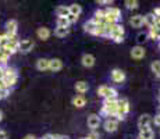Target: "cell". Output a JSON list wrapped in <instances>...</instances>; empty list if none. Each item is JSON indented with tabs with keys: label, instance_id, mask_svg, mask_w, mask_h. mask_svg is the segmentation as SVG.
<instances>
[{
	"label": "cell",
	"instance_id": "cell-1",
	"mask_svg": "<svg viewBox=\"0 0 160 139\" xmlns=\"http://www.w3.org/2000/svg\"><path fill=\"white\" fill-rule=\"evenodd\" d=\"M117 100H118L117 97L104 99L100 113H102L103 116H107V117H114L116 113H117Z\"/></svg>",
	"mask_w": 160,
	"mask_h": 139
},
{
	"label": "cell",
	"instance_id": "cell-2",
	"mask_svg": "<svg viewBox=\"0 0 160 139\" xmlns=\"http://www.w3.org/2000/svg\"><path fill=\"white\" fill-rule=\"evenodd\" d=\"M128 111H130V102L124 97L118 99V100H117V113H116L114 118L117 120V121L124 120L125 116L128 114Z\"/></svg>",
	"mask_w": 160,
	"mask_h": 139
},
{
	"label": "cell",
	"instance_id": "cell-3",
	"mask_svg": "<svg viewBox=\"0 0 160 139\" xmlns=\"http://www.w3.org/2000/svg\"><path fill=\"white\" fill-rule=\"evenodd\" d=\"M106 13V24H118L120 18H121V11L117 7H107L104 10Z\"/></svg>",
	"mask_w": 160,
	"mask_h": 139
},
{
	"label": "cell",
	"instance_id": "cell-4",
	"mask_svg": "<svg viewBox=\"0 0 160 139\" xmlns=\"http://www.w3.org/2000/svg\"><path fill=\"white\" fill-rule=\"evenodd\" d=\"M124 35H125V31H124V27L120 25V24H114L109 33V38L113 39L116 43H121L124 41Z\"/></svg>",
	"mask_w": 160,
	"mask_h": 139
},
{
	"label": "cell",
	"instance_id": "cell-5",
	"mask_svg": "<svg viewBox=\"0 0 160 139\" xmlns=\"http://www.w3.org/2000/svg\"><path fill=\"white\" fill-rule=\"evenodd\" d=\"M98 95L102 96L104 99L107 97H117V91L112 86H107V85H102L98 88Z\"/></svg>",
	"mask_w": 160,
	"mask_h": 139
},
{
	"label": "cell",
	"instance_id": "cell-6",
	"mask_svg": "<svg viewBox=\"0 0 160 139\" xmlns=\"http://www.w3.org/2000/svg\"><path fill=\"white\" fill-rule=\"evenodd\" d=\"M110 77H112V81L116 82V83H122L125 81V72L118 68H114L112 71V74H110Z\"/></svg>",
	"mask_w": 160,
	"mask_h": 139
},
{
	"label": "cell",
	"instance_id": "cell-7",
	"mask_svg": "<svg viewBox=\"0 0 160 139\" xmlns=\"http://www.w3.org/2000/svg\"><path fill=\"white\" fill-rule=\"evenodd\" d=\"M103 127L107 132H114V131H117V128H118V121H117L114 117H109V118L104 121Z\"/></svg>",
	"mask_w": 160,
	"mask_h": 139
},
{
	"label": "cell",
	"instance_id": "cell-8",
	"mask_svg": "<svg viewBox=\"0 0 160 139\" xmlns=\"http://www.w3.org/2000/svg\"><path fill=\"white\" fill-rule=\"evenodd\" d=\"M35 43H33L32 39H24V41H20V50L21 53H29L31 50L33 49Z\"/></svg>",
	"mask_w": 160,
	"mask_h": 139
},
{
	"label": "cell",
	"instance_id": "cell-9",
	"mask_svg": "<svg viewBox=\"0 0 160 139\" xmlns=\"http://www.w3.org/2000/svg\"><path fill=\"white\" fill-rule=\"evenodd\" d=\"M100 125V116L99 114H91L88 117V127L92 131H96V128H99Z\"/></svg>",
	"mask_w": 160,
	"mask_h": 139
},
{
	"label": "cell",
	"instance_id": "cell-10",
	"mask_svg": "<svg viewBox=\"0 0 160 139\" xmlns=\"http://www.w3.org/2000/svg\"><path fill=\"white\" fill-rule=\"evenodd\" d=\"M17 28H18V22L15 20H10L6 24V33L8 36H15L17 35Z\"/></svg>",
	"mask_w": 160,
	"mask_h": 139
},
{
	"label": "cell",
	"instance_id": "cell-11",
	"mask_svg": "<svg viewBox=\"0 0 160 139\" xmlns=\"http://www.w3.org/2000/svg\"><path fill=\"white\" fill-rule=\"evenodd\" d=\"M150 124H152V117H150L149 114H143V116H141L139 120H138V127H139V129L150 128Z\"/></svg>",
	"mask_w": 160,
	"mask_h": 139
},
{
	"label": "cell",
	"instance_id": "cell-12",
	"mask_svg": "<svg viewBox=\"0 0 160 139\" xmlns=\"http://www.w3.org/2000/svg\"><path fill=\"white\" fill-rule=\"evenodd\" d=\"M145 54H146V52H145V49H143V46H135V47H132V50H131L132 58H137V60L143 58Z\"/></svg>",
	"mask_w": 160,
	"mask_h": 139
},
{
	"label": "cell",
	"instance_id": "cell-13",
	"mask_svg": "<svg viewBox=\"0 0 160 139\" xmlns=\"http://www.w3.org/2000/svg\"><path fill=\"white\" fill-rule=\"evenodd\" d=\"M10 56H13V54H11L7 49H6V47H0V66H2V67L7 66V61H8V58H10Z\"/></svg>",
	"mask_w": 160,
	"mask_h": 139
},
{
	"label": "cell",
	"instance_id": "cell-14",
	"mask_svg": "<svg viewBox=\"0 0 160 139\" xmlns=\"http://www.w3.org/2000/svg\"><path fill=\"white\" fill-rule=\"evenodd\" d=\"M130 24L134 28H141V27L143 25V15H141V14L132 15L131 20H130Z\"/></svg>",
	"mask_w": 160,
	"mask_h": 139
},
{
	"label": "cell",
	"instance_id": "cell-15",
	"mask_svg": "<svg viewBox=\"0 0 160 139\" xmlns=\"http://www.w3.org/2000/svg\"><path fill=\"white\" fill-rule=\"evenodd\" d=\"M17 78H18V75H4L3 77V82H4V85L7 86L8 89H10L17 83Z\"/></svg>",
	"mask_w": 160,
	"mask_h": 139
},
{
	"label": "cell",
	"instance_id": "cell-16",
	"mask_svg": "<svg viewBox=\"0 0 160 139\" xmlns=\"http://www.w3.org/2000/svg\"><path fill=\"white\" fill-rule=\"evenodd\" d=\"M56 15H57V18H67L70 15L68 6H58L56 8Z\"/></svg>",
	"mask_w": 160,
	"mask_h": 139
},
{
	"label": "cell",
	"instance_id": "cell-17",
	"mask_svg": "<svg viewBox=\"0 0 160 139\" xmlns=\"http://www.w3.org/2000/svg\"><path fill=\"white\" fill-rule=\"evenodd\" d=\"M88 89H89L88 82H85V81H78V82L75 83V91L78 92L79 95H84V93H87V92H88Z\"/></svg>",
	"mask_w": 160,
	"mask_h": 139
},
{
	"label": "cell",
	"instance_id": "cell-18",
	"mask_svg": "<svg viewBox=\"0 0 160 139\" xmlns=\"http://www.w3.org/2000/svg\"><path fill=\"white\" fill-rule=\"evenodd\" d=\"M63 68V61L60 58H52L50 60V64H49V70L52 71H60Z\"/></svg>",
	"mask_w": 160,
	"mask_h": 139
},
{
	"label": "cell",
	"instance_id": "cell-19",
	"mask_svg": "<svg viewBox=\"0 0 160 139\" xmlns=\"http://www.w3.org/2000/svg\"><path fill=\"white\" fill-rule=\"evenodd\" d=\"M36 35H38L39 39H42V41H46V39H49V36H50V29L49 28H38V31H36Z\"/></svg>",
	"mask_w": 160,
	"mask_h": 139
},
{
	"label": "cell",
	"instance_id": "cell-20",
	"mask_svg": "<svg viewBox=\"0 0 160 139\" xmlns=\"http://www.w3.org/2000/svg\"><path fill=\"white\" fill-rule=\"evenodd\" d=\"M139 137L142 139H153L155 138V131L152 128H143V129H139Z\"/></svg>",
	"mask_w": 160,
	"mask_h": 139
},
{
	"label": "cell",
	"instance_id": "cell-21",
	"mask_svg": "<svg viewBox=\"0 0 160 139\" xmlns=\"http://www.w3.org/2000/svg\"><path fill=\"white\" fill-rule=\"evenodd\" d=\"M82 66L84 67H93V64H95V57L92 54H84L82 56Z\"/></svg>",
	"mask_w": 160,
	"mask_h": 139
},
{
	"label": "cell",
	"instance_id": "cell-22",
	"mask_svg": "<svg viewBox=\"0 0 160 139\" xmlns=\"http://www.w3.org/2000/svg\"><path fill=\"white\" fill-rule=\"evenodd\" d=\"M96 22H93V20H89L87 21V22L84 24V29H85V32H88V33H92V35H95V32H96Z\"/></svg>",
	"mask_w": 160,
	"mask_h": 139
},
{
	"label": "cell",
	"instance_id": "cell-23",
	"mask_svg": "<svg viewBox=\"0 0 160 139\" xmlns=\"http://www.w3.org/2000/svg\"><path fill=\"white\" fill-rule=\"evenodd\" d=\"M49 64H50V60H48V58H39L36 61V68L39 71H46V70H49Z\"/></svg>",
	"mask_w": 160,
	"mask_h": 139
},
{
	"label": "cell",
	"instance_id": "cell-24",
	"mask_svg": "<svg viewBox=\"0 0 160 139\" xmlns=\"http://www.w3.org/2000/svg\"><path fill=\"white\" fill-rule=\"evenodd\" d=\"M72 104L75 107H84L85 104H87V99L82 96V95H77V96L72 99Z\"/></svg>",
	"mask_w": 160,
	"mask_h": 139
},
{
	"label": "cell",
	"instance_id": "cell-25",
	"mask_svg": "<svg viewBox=\"0 0 160 139\" xmlns=\"http://www.w3.org/2000/svg\"><path fill=\"white\" fill-rule=\"evenodd\" d=\"M155 24H156V18L153 14H148L143 17V25H146L148 28L155 27Z\"/></svg>",
	"mask_w": 160,
	"mask_h": 139
},
{
	"label": "cell",
	"instance_id": "cell-26",
	"mask_svg": "<svg viewBox=\"0 0 160 139\" xmlns=\"http://www.w3.org/2000/svg\"><path fill=\"white\" fill-rule=\"evenodd\" d=\"M68 10H70V14L75 15V17H79V14L82 13V7L79 4H71V6H68Z\"/></svg>",
	"mask_w": 160,
	"mask_h": 139
},
{
	"label": "cell",
	"instance_id": "cell-27",
	"mask_svg": "<svg viewBox=\"0 0 160 139\" xmlns=\"http://www.w3.org/2000/svg\"><path fill=\"white\" fill-rule=\"evenodd\" d=\"M54 35H56L57 38H66V36L68 35V28H60V27H57L56 29H54Z\"/></svg>",
	"mask_w": 160,
	"mask_h": 139
},
{
	"label": "cell",
	"instance_id": "cell-28",
	"mask_svg": "<svg viewBox=\"0 0 160 139\" xmlns=\"http://www.w3.org/2000/svg\"><path fill=\"white\" fill-rule=\"evenodd\" d=\"M96 32L95 35L96 36H107L106 33V24H96Z\"/></svg>",
	"mask_w": 160,
	"mask_h": 139
},
{
	"label": "cell",
	"instance_id": "cell-29",
	"mask_svg": "<svg viewBox=\"0 0 160 139\" xmlns=\"http://www.w3.org/2000/svg\"><path fill=\"white\" fill-rule=\"evenodd\" d=\"M124 6L128 8V10H135V8H138L139 3H138L137 0H125V2H124Z\"/></svg>",
	"mask_w": 160,
	"mask_h": 139
},
{
	"label": "cell",
	"instance_id": "cell-30",
	"mask_svg": "<svg viewBox=\"0 0 160 139\" xmlns=\"http://www.w3.org/2000/svg\"><path fill=\"white\" fill-rule=\"evenodd\" d=\"M148 39V33L146 32H141V33H138V36H137V42H138V46H141L143 42H145Z\"/></svg>",
	"mask_w": 160,
	"mask_h": 139
},
{
	"label": "cell",
	"instance_id": "cell-31",
	"mask_svg": "<svg viewBox=\"0 0 160 139\" xmlns=\"http://www.w3.org/2000/svg\"><path fill=\"white\" fill-rule=\"evenodd\" d=\"M57 27L60 28H68L70 27V22L67 21V18H57Z\"/></svg>",
	"mask_w": 160,
	"mask_h": 139
},
{
	"label": "cell",
	"instance_id": "cell-32",
	"mask_svg": "<svg viewBox=\"0 0 160 139\" xmlns=\"http://www.w3.org/2000/svg\"><path fill=\"white\" fill-rule=\"evenodd\" d=\"M150 68H152V71L155 72V75L158 77L160 74V61H153L152 66H150Z\"/></svg>",
	"mask_w": 160,
	"mask_h": 139
},
{
	"label": "cell",
	"instance_id": "cell-33",
	"mask_svg": "<svg viewBox=\"0 0 160 139\" xmlns=\"http://www.w3.org/2000/svg\"><path fill=\"white\" fill-rule=\"evenodd\" d=\"M7 42H8L7 35H6V33H2V35H0V47H6Z\"/></svg>",
	"mask_w": 160,
	"mask_h": 139
},
{
	"label": "cell",
	"instance_id": "cell-34",
	"mask_svg": "<svg viewBox=\"0 0 160 139\" xmlns=\"http://www.w3.org/2000/svg\"><path fill=\"white\" fill-rule=\"evenodd\" d=\"M77 20H78V17H75V15H72V14H70L68 17H67V21L70 22V25L74 24V22H77Z\"/></svg>",
	"mask_w": 160,
	"mask_h": 139
},
{
	"label": "cell",
	"instance_id": "cell-35",
	"mask_svg": "<svg viewBox=\"0 0 160 139\" xmlns=\"http://www.w3.org/2000/svg\"><path fill=\"white\" fill-rule=\"evenodd\" d=\"M99 137H100V135L98 134L96 131H92V132H91V134L88 135L87 138H89V139H99Z\"/></svg>",
	"mask_w": 160,
	"mask_h": 139
},
{
	"label": "cell",
	"instance_id": "cell-36",
	"mask_svg": "<svg viewBox=\"0 0 160 139\" xmlns=\"http://www.w3.org/2000/svg\"><path fill=\"white\" fill-rule=\"evenodd\" d=\"M0 139H8L7 132H6L4 129H2V128H0Z\"/></svg>",
	"mask_w": 160,
	"mask_h": 139
},
{
	"label": "cell",
	"instance_id": "cell-37",
	"mask_svg": "<svg viewBox=\"0 0 160 139\" xmlns=\"http://www.w3.org/2000/svg\"><path fill=\"white\" fill-rule=\"evenodd\" d=\"M152 121L155 122V124H156V125H158L159 128H160V114H158V116H155V118H153Z\"/></svg>",
	"mask_w": 160,
	"mask_h": 139
},
{
	"label": "cell",
	"instance_id": "cell-38",
	"mask_svg": "<svg viewBox=\"0 0 160 139\" xmlns=\"http://www.w3.org/2000/svg\"><path fill=\"white\" fill-rule=\"evenodd\" d=\"M98 4H112V0H98Z\"/></svg>",
	"mask_w": 160,
	"mask_h": 139
},
{
	"label": "cell",
	"instance_id": "cell-39",
	"mask_svg": "<svg viewBox=\"0 0 160 139\" xmlns=\"http://www.w3.org/2000/svg\"><path fill=\"white\" fill-rule=\"evenodd\" d=\"M4 89H8V88L4 85V82H3V79H0V91H4Z\"/></svg>",
	"mask_w": 160,
	"mask_h": 139
},
{
	"label": "cell",
	"instance_id": "cell-40",
	"mask_svg": "<svg viewBox=\"0 0 160 139\" xmlns=\"http://www.w3.org/2000/svg\"><path fill=\"white\" fill-rule=\"evenodd\" d=\"M3 77H4V67L0 66V79H3Z\"/></svg>",
	"mask_w": 160,
	"mask_h": 139
},
{
	"label": "cell",
	"instance_id": "cell-41",
	"mask_svg": "<svg viewBox=\"0 0 160 139\" xmlns=\"http://www.w3.org/2000/svg\"><path fill=\"white\" fill-rule=\"evenodd\" d=\"M42 139H53V135H50V134H48V135H45Z\"/></svg>",
	"mask_w": 160,
	"mask_h": 139
},
{
	"label": "cell",
	"instance_id": "cell-42",
	"mask_svg": "<svg viewBox=\"0 0 160 139\" xmlns=\"http://www.w3.org/2000/svg\"><path fill=\"white\" fill-rule=\"evenodd\" d=\"M24 139H38V138H36V137H33V135H27V137L24 138Z\"/></svg>",
	"mask_w": 160,
	"mask_h": 139
},
{
	"label": "cell",
	"instance_id": "cell-43",
	"mask_svg": "<svg viewBox=\"0 0 160 139\" xmlns=\"http://www.w3.org/2000/svg\"><path fill=\"white\" fill-rule=\"evenodd\" d=\"M60 139H70V138H68V137H63V135H61Z\"/></svg>",
	"mask_w": 160,
	"mask_h": 139
},
{
	"label": "cell",
	"instance_id": "cell-44",
	"mask_svg": "<svg viewBox=\"0 0 160 139\" xmlns=\"http://www.w3.org/2000/svg\"><path fill=\"white\" fill-rule=\"evenodd\" d=\"M2 120H3V113L0 111V121H2Z\"/></svg>",
	"mask_w": 160,
	"mask_h": 139
},
{
	"label": "cell",
	"instance_id": "cell-45",
	"mask_svg": "<svg viewBox=\"0 0 160 139\" xmlns=\"http://www.w3.org/2000/svg\"><path fill=\"white\" fill-rule=\"evenodd\" d=\"M138 139H142V138H141V137H138Z\"/></svg>",
	"mask_w": 160,
	"mask_h": 139
},
{
	"label": "cell",
	"instance_id": "cell-46",
	"mask_svg": "<svg viewBox=\"0 0 160 139\" xmlns=\"http://www.w3.org/2000/svg\"><path fill=\"white\" fill-rule=\"evenodd\" d=\"M82 139H89V138H82Z\"/></svg>",
	"mask_w": 160,
	"mask_h": 139
},
{
	"label": "cell",
	"instance_id": "cell-47",
	"mask_svg": "<svg viewBox=\"0 0 160 139\" xmlns=\"http://www.w3.org/2000/svg\"><path fill=\"white\" fill-rule=\"evenodd\" d=\"M0 100H3V99H2V96H0Z\"/></svg>",
	"mask_w": 160,
	"mask_h": 139
}]
</instances>
